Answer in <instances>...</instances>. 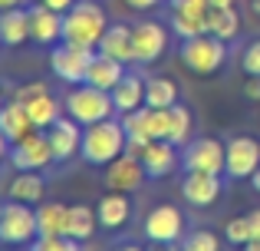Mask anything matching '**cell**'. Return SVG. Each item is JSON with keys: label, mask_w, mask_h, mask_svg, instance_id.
<instances>
[{"label": "cell", "mask_w": 260, "mask_h": 251, "mask_svg": "<svg viewBox=\"0 0 260 251\" xmlns=\"http://www.w3.org/2000/svg\"><path fill=\"white\" fill-rule=\"evenodd\" d=\"M132 10H155V7L161 4V0H125Z\"/></svg>", "instance_id": "cell-39"}, {"label": "cell", "mask_w": 260, "mask_h": 251, "mask_svg": "<svg viewBox=\"0 0 260 251\" xmlns=\"http://www.w3.org/2000/svg\"><path fill=\"white\" fill-rule=\"evenodd\" d=\"M0 109H4V93H0Z\"/></svg>", "instance_id": "cell-51"}, {"label": "cell", "mask_w": 260, "mask_h": 251, "mask_svg": "<svg viewBox=\"0 0 260 251\" xmlns=\"http://www.w3.org/2000/svg\"><path fill=\"white\" fill-rule=\"evenodd\" d=\"M7 162L13 165V172H46L53 165V149H50V135L43 129H33L30 135H23L20 142L10 146Z\"/></svg>", "instance_id": "cell-7"}, {"label": "cell", "mask_w": 260, "mask_h": 251, "mask_svg": "<svg viewBox=\"0 0 260 251\" xmlns=\"http://www.w3.org/2000/svg\"><path fill=\"white\" fill-rule=\"evenodd\" d=\"M99 53H106V57L119 60V63H135V46H132V26L125 23H109V30L102 33L99 46H95Z\"/></svg>", "instance_id": "cell-18"}, {"label": "cell", "mask_w": 260, "mask_h": 251, "mask_svg": "<svg viewBox=\"0 0 260 251\" xmlns=\"http://www.w3.org/2000/svg\"><path fill=\"white\" fill-rule=\"evenodd\" d=\"M43 93H50V86H46V83H23V86L17 90V96H13V99L26 103V99H37V96H43Z\"/></svg>", "instance_id": "cell-36"}, {"label": "cell", "mask_w": 260, "mask_h": 251, "mask_svg": "<svg viewBox=\"0 0 260 251\" xmlns=\"http://www.w3.org/2000/svg\"><path fill=\"white\" fill-rule=\"evenodd\" d=\"M142 232H145V241H175L178 245L188 232V218L178 205H155L142 221Z\"/></svg>", "instance_id": "cell-11"}, {"label": "cell", "mask_w": 260, "mask_h": 251, "mask_svg": "<svg viewBox=\"0 0 260 251\" xmlns=\"http://www.w3.org/2000/svg\"><path fill=\"white\" fill-rule=\"evenodd\" d=\"M254 238V228H250V218L244 215V218H231L228 225H224V241L234 248H244L247 241Z\"/></svg>", "instance_id": "cell-32"}, {"label": "cell", "mask_w": 260, "mask_h": 251, "mask_svg": "<svg viewBox=\"0 0 260 251\" xmlns=\"http://www.w3.org/2000/svg\"><path fill=\"white\" fill-rule=\"evenodd\" d=\"M63 106H66V116L76 119L79 126H95V123H102V119L115 116L112 93L99 90V86H89V83L73 86L63 96Z\"/></svg>", "instance_id": "cell-4"}, {"label": "cell", "mask_w": 260, "mask_h": 251, "mask_svg": "<svg viewBox=\"0 0 260 251\" xmlns=\"http://www.w3.org/2000/svg\"><path fill=\"white\" fill-rule=\"evenodd\" d=\"M125 73H128L125 63H119V60H112V57H106V53L95 50L92 63H89V73H86V83L89 86H99V90H106V93H112L115 86L122 83Z\"/></svg>", "instance_id": "cell-19"}, {"label": "cell", "mask_w": 260, "mask_h": 251, "mask_svg": "<svg viewBox=\"0 0 260 251\" xmlns=\"http://www.w3.org/2000/svg\"><path fill=\"white\" fill-rule=\"evenodd\" d=\"M145 165H142V159L139 155H132V152H122L115 162H109L106 165V172H102V182H106V188L109 192H139L142 185H145Z\"/></svg>", "instance_id": "cell-12"}, {"label": "cell", "mask_w": 260, "mask_h": 251, "mask_svg": "<svg viewBox=\"0 0 260 251\" xmlns=\"http://www.w3.org/2000/svg\"><path fill=\"white\" fill-rule=\"evenodd\" d=\"M112 103H115V113H119V116L145 106V76L128 70L125 76H122V83L112 90Z\"/></svg>", "instance_id": "cell-21"}, {"label": "cell", "mask_w": 260, "mask_h": 251, "mask_svg": "<svg viewBox=\"0 0 260 251\" xmlns=\"http://www.w3.org/2000/svg\"><path fill=\"white\" fill-rule=\"evenodd\" d=\"M257 169H260V139H254V135H231L224 175L231 182H250V175Z\"/></svg>", "instance_id": "cell-10"}, {"label": "cell", "mask_w": 260, "mask_h": 251, "mask_svg": "<svg viewBox=\"0 0 260 251\" xmlns=\"http://www.w3.org/2000/svg\"><path fill=\"white\" fill-rule=\"evenodd\" d=\"M26 113H30V119H33V129H50V126H56L59 119H63V113H66V106H63V99H56L53 93H43V96H37V99H26Z\"/></svg>", "instance_id": "cell-23"}, {"label": "cell", "mask_w": 260, "mask_h": 251, "mask_svg": "<svg viewBox=\"0 0 260 251\" xmlns=\"http://www.w3.org/2000/svg\"><path fill=\"white\" fill-rule=\"evenodd\" d=\"M106 30H109L106 10H102V4H95V0H76V4L63 13V43L95 50Z\"/></svg>", "instance_id": "cell-2"}, {"label": "cell", "mask_w": 260, "mask_h": 251, "mask_svg": "<svg viewBox=\"0 0 260 251\" xmlns=\"http://www.w3.org/2000/svg\"><path fill=\"white\" fill-rule=\"evenodd\" d=\"M46 195V175L43 172H17L7 185V199L23 202V205H40Z\"/></svg>", "instance_id": "cell-20"}, {"label": "cell", "mask_w": 260, "mask_h": 251, "mask_svg": "<svg viewBox=\"0 0 260 251\" xmlns=\"http://www.w3.org/2000/svg\"><path fill=\"white\" fill-rule=\"evenodd\" d=\"M250 185H254V192L260 195V169H257V172H254V175H250Z\"/></svg>", "instance_id": "cell-46"}, {"label": "cell", "mask_w": 260, "mask_h": 251, "mask_svg": "<svg viewBox=\"0 0 260 251\" xmlns=\"http://www.w3.org/2000/svg\"><path fill=\"white\" fill-rule=\"evenodd\" d=\"M247 218H250V228H254V238H260V208H257V212H250Z\"/></svg>", "instance_id": "cell-43"}, {"label": "cell", "mask_w": 260, "mask_h": 251, "mask_svg": "<svg viewBox=\"0 0 260 251\" xmlns=\"http://www.w3.org/2000/svg\"><path fill=\"white\" fill-rule=\"evenodd\" d=\"M0 26H4V46H23L30 40V7L4 10L0 13Z\"/></svg>", "instance_id": "cell-24"}, {"label": "cell", "mask_w": 260, "mask_h": 251, "mask_svg": "<svg viewBox=\"0 0 260 251\" xmlns=\"http://www.w3.org/2000/svg\"><path fill=\"white\" fill-rule=\"evenodd\" d=\"M0 132L7 135V142H20L23 135L33 132V119L30 113H26V106L20 103V99H10V103H4V109H0Z\"/></svg>", "instance_id": "cell-22"}, {"label": "cell", "mask_w": 260, "mask_h": 251, "mask_svg": "<svg viewBox=\"0 0 260 251\" xmlns=\"http://www.w3.org/2000/svg\"><path fill=\"white\" fill-rule=\"evenodd\" d=\"M224 192V179L211 172H184L181 175V199L191 208H211Z\"/></svg>", "instance_id": "cell-14"}, {"label": "cell", "mask_w": 260, "mask_h": 251, "mask_svg": "<svg viewBox=\"0 0 260 251\" xmlns=\"http://www.w3.org/2000/svg\"><path fill=\"white\" fill-rule=\"evenodd\" d=\"M168 26H172V33H178V40L208 33V20H201V17H181V13H172V17H168Z\"/></svg>", "instance_id": "cell-31"}, {"label": "cell", "mask_w": 260, "mask_h": 251, "mask_svg": "<svg viewBox=\"0 0 260 251\" xmlns=\"http://www.w3.org/2000/svg\"><path fill=\"white\" fill-rule=\"evenodd\" d=\"M244 96L254 99V103H260V76H247V79H244Z\"/></svg>", "instance_id": "cell-37"}, {"label": "cell", "mask_w": 260, "mask_h": 251, "mask_svg": "<svg viewBox=\"0 0 260 251\" xmlns=\"http://www.w3.org/2000/svg\"><path fill=\"white\" fill-rule=\"evenodd\" d=\"M0 46H4V26H0Z\"/></svg>", "instance_id": "cell-50"}, {"label": "cell", "mask_w": 260, "mask_h": 251, "mask_svg": "<svg viewBox=\"0 0 260 251\" xmlns=\"http://www.w3.org/2000/svg\"><path fill=\"white\" fill-rule=\"evenodd\" d=\"M17 7H26V0H0V13L4 10H17Z\"/></svg>", "instance_id": "cell-42"}, {"label": "cell", "mask_w": 260, "mask_h": 251, "mask_svg": "<svg viewBox=\"0 0 260 251\" xmlns=\"http://www.w3.org/2000/svg\"><path fill=\"white\" fill-rule=\"evenodd\" d=\"M66 221H70V205L66 202H43V205H37V225L43 238L66 235Z\"/></svg>", "instance_id": "cell-25"}, {"label": "cell", "mask_w": 260, "mask_h": 251, "mask_svg": "<svg viewBox=\"0 0 260 251\" xmlns=\"http://www.w3.org/2000/svg\"><path fill=\"white\" fill-rule=\"evenodd\" d=\"M30 40L40 43V46L63 43V13L37 0V4L30 7Z\"/></svg>", "instance_id": "cell-17"}, {"label": "cell", "mask_w": 260, "mask_h": 251, "mask_svg": "<svg viewBox=\"0 0 260 251\" xmlns=\"http://www.w3.org/2000/svg\"><path fill=\"white\" fill-rule=\"evenodd\" d=\"M7 155H10V142H7V135L0 132V162H4Z\"/></svg>", "instance_id": "cell-44"}, {"label": "cell", "mask_w": 260, "mask_h": 251, "mask_svg": "<svg viewBox=\"0 0 260 251\" xmlns=\"http://www.w3.org/2000/svg\"><path fill=\"white\" fill-rule=\"evenodd\" d=\"M4 205H7V202H0V218H4Z\"/></svg>", "instance_id": "cell-49"}, {"label": "cell", "mask_w": 260, "mask_h": 251, "mask_svg": "<svg viewBox=\"0 0 260 251\" xmlns=\"http://www.w3.org/2000/svg\"><path fill=\"white\" fill-rule=\"evenodd\" d=\"M125 149H128V132L122 126V119L112 116V119H102V123L83 129V152H79V159L92 169H106Z\"/></svg>", "instance_id": "cell-1"}, {"label": "cell", "mask_w": 260, "mask_h": 251, "mask_svg": "<svg viewBox=\"0 0 260 251\" xmlns=\"http://www.w3.org/2000/svg\"><path fill=\"white\" fill-rule=\"evenodd\" d=\"M208 33H214L217 40L231 43V40L241 33V13L234 7H211L208 13Z\"/></svg>", "instance_id": "cell-28"}, {"label": "cell", "mask_w": 260, "mask_h": 251, "mask_svg": "<svg viewBox=\"0 0 260 251\" xmlns=\"http://www.w3.org/2000/svg\"><path fill=\"white\" fill-rule=\"evenodd\" d=\"M40 4H46V7H53V10H59V13H66L76 0H40Z\"/></svg>", "instance_id": "cell-40"}, {"label": "cell", "mask_w": 260, "mask_h": 251, "mask_svg": "<svg viewBox=\"0 0 260 251\" xmlns=\"http://www.w3.org/2000/svg\"><path fill=\"white\" fill-rule=\"evenodd\" d=\"M95 215H99V228L109 235H119L122 228L132 221V199L128 192H109L95 202Z\"/></svg>", "instance_id": "cell-16"}, {"label": "cell", "mask_w": 260, "mask_h": 251, "mask_svg": "<svg viewBox=\"0 0 260 251\" xmlns=\"http://www.w3.org/2000/svg\"><path fill=\"white\" fill-rule=\"evenodd\" d=\"M191 129H194V113L188 109V106L175 103L172 109H168V142L178 149H184L191 142Z\"/></svg>", "instance_id": "cell-29"}, {"label": "cell", "mask_w": 260, "mask_h": 251, "mask_svg": "<svg viewBox=\"0 0 260 251\" xmlns=\"http://www.w3.org/2000/svg\"><path fill=\"white\" fill-rule=\"evenodd\" d=\"M241 251H260V238H250V241H247V245H244Z\"/></svg>", "instance_id": "cell-45"}, {"label": "cell", "mask_w": 260, "mask_h": 251, "mask_svg": "<svg viewBox=\"0 0 260 251\" xmlns=\"http://www.w3.org/2000/svg\"><path fill=\"white\" fill-rule=\"evenodd\" d=\"M172 13L208 20V13H211V0H172Z\"/></svg>", "instance_id": "cell-34"}, {"label": "cell", "mask_w": 260, "mask_h": 251, "mask_svg": "<svg viewBox=\"0 0 260 251\" xmlns=\"http://www.w3.org/2000/svg\"><path fill=\"white\" fill-rule=\"evenodd\" d=\"M46 135H50V149H53V165H66L83 152V126L70 116H63L56 126H50Z\"/></svg>", "instance_id": "cell-13"}, {"label": "cell", "mask_w": 260, "mask_h": 251, "mask_svg": "<svg viewBox=\"0 0 260 251\" xmlns=\"http://www.w3.org/2000/svg\"><path fill=\"white\" fill-rule=\"evenodd\" d=\"M250 10H254L257 17H260V0H250Z\"/></svg>", "instance_id": "cell-48"}, {"label": "cell", "mask_w": 260, "mask_h": 251, "mask_svg": "<svg viewBox=\"0 0 260 251\" xmlns=\"http://www.w3.org/2000/svg\"><path fill=\"white\" fill-rule=\"evenodd\" d=\"M142 165H145L148 179H168L175 169H181V149L172 146L168 139H152L142 149Z\"/></svg>", "instance_id": "cell-15"}, {"label": "cell", "mask_w": 260, "mask_h": 251, "mask_svg": "<svg viewBox=\"0 0 260 251\" xmlns=\"http://www.w3.org/2000/svg\"><path fill=\"white\" fill-rule=\"evenodd\" d=\"M112 251H145V245H139V241H122V245H115Z\"/></svg>", "instance_id": "cell-41"}, {"label": "cell", "mask_w": 260, "mask_h": 251, "mask_svg": "<svg viewBox=\"0 0 260 251\" xmlns=\"http://www.w3.org/2000/svg\"><path fill=\"white\" fill-rule=\"evenodd\" d=\"M178 103V83L168 76H145V106L152 109H172Z\"/></svg>", "instance_id": "cell-27"}, {"label": "cell", "mask_w": 260, "mask_h": 251, "mask_svg": "<svg viewBox=\"0 0 260 251\" xmlns=\"http://www.w3.org/2000/svg\"><path fill=\"white\" fill-rule=\"evenodd\" d=\"M237 0H211V7H234Z\"/></svg>", "instance_id": "cell-47"}, {"label": "cell", "mask_w": 260, "mask_h": 251, "mask_svg": "<svg viewBox=\"0 0 260 251\" xmlns=\"http://www.w3.org/2000/svg\"><path fill=\"white\" fill-rule=\"evenodd\" d=\"M172 26L158 23V20H139L132 26V46H135V66H152L155 60L165 57Z\"/></svg>", "instance_id": "cell-9"}, {"label": "cell", "mask_w": 260, "mask_h": 251, "mask_svg": "<svg viewBox=\"0 0 260 251\" xmlns=\"http://www.w3.org/2000/svg\"><path fill=\"white\" fill-rule=\"evenodd\" d=\"M37 238H40L37 208L7 199L4 218H0V245L4 248H30Z\"/></svg>", "instance_id": "cell-5"}, {"label": "cell", "mask_w": 260, "mask_h": 251, "mask_svg": "<svg viewBox=\"0 0 260 251\" xmlns=\"http://www.w3.org/2000/svg\"><path fill=\"white\" fill-rule=\"evenodd\" d=\"M30 251H83V241L70 238V235H50V238L40 235L30 245Z\"/></svg>", "instance_id": "cell-33"}, {"label": "cell", "mask_w": 260, "mask_h": 251, "mask_svg": "<svg viewBox=\"0 0 260 251\" xmlns=\"http://www.w3.org/2000/svg\"><path fill=\"white\" fill-rule=\"evenodd\" d=\"M145 251H181V248H178L175 241H148Z\"/></svg>", "instance_id": "cell-38"}, {"label": "cell", "mask_w": 260, "mask_h": 251, "mask_svg": "<svg viewBox=\"0 0 260 251\" xmlns=\"http://www.w3.org/2000/svg\"><path fill=\"white\" fill-rule=\"evenodd\" d=\"M224 162H228V142L214 139V135H198L181 149V172L224 175Z\"/></svg>", "instance_id": "cell-6"}, {"label": "cell", "mask_w": 260, "mask_h": 251, "mask_svg": "<svg viewBox=\"0 0 260 251\" xmlns=\"http://www.w3.org/2000/svg\"><path fill=\"white\" fill-rule=\"evenodd\" d=\"M178 60L188 73L194 76H214L228 66V43L217 40L214 33H201V37H188L178 46Z\"/></svg>", "instance_id": "cell-3"}, {"label": "cell", "mask_w": 260, "mask_h": 251, "mask_svg": "<svg viewBox=\"0 0 260 251\" xmlns=\"http://www.w3.org/2000/svg\"><path fill=\"white\" fill-rule=\"evenodd\" d=\"M181 251H221V238L211 228H188L184 238L178 241Z\"/></svg>", "instance_id": "cell-30"}, {"label": "cell", "mask_w": 260, "mask_h": 251, "mask_svg": "<svg viewBox=\"0 0 260 251\" xmlns=\"http://www.w3.org/2000/svg\"><path fill=\"white\" fill-rule=\"evenodd\" d=\"M92 57H95V50L73 46V43H56V46H50V70L56 79H63L70 86H79V83H86Z\"/></svg>", "instance_id": "cell-8"}, {"label": "cell", "mask_w": 260, "mask_h": 251, "mask_svg": "<svg viewBox=\"0 0 260 251\" xmlns=\"http://www.w3.org/2000/svg\"><path fill=\"white\" fill-rule=\"evenodd\" d=\"M95 228H99V215L92 205H70V221H66V235L76 241H92Z\"/></svg>", "instance_id": "cell-26"}, {"label": "cell", "mask_w": 260, "mask_h": 251, "mask_svg": "<svg viewBox=\"0 0 260 251\" xmlns=\"http://www.w3.org/2000/svg\"><path fill=\"white\" fill-rule=\"evenodd\" d=\"M241 70L247 73V76H260V37L250 40V43L244 46V53H241Z\"/></svg>", "instance_id": "cell-35"}]
</instances>
